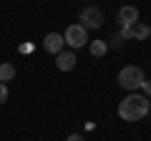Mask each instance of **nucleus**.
I'll list each match as a JSON object with an SVG mask.
<instances>
[{
	"instance_id": "nucleus-1",
	"label": "nucleus",
	"mask_w": 151,
	"mask_h": 141,
	"mask_svg": "<svg viewBox=\"0 0 151 141\" xmlns=\"http://www.w3.org/2000/svg\"><path fill=\"white\" fill-rule=\"evenodd\" d=\"M151 111V98L141 96V93H131L119 103V116L124 121H141L144 116H149Z\"/></svg>"
},
{
	"instance_id": "nucleus-2",
	"label": "nucleus",
	"mask_w": 151,
	"mask_h": 141,
	"mask_svg": "<svg viewBox=\"0 0 151 141\" xmlns=\"http://www.w3.org/2000/svg\"><path fill=\"white\" fill-rule=\"evenodd\" d=\"M144 83H146V78H144V70H141L139 65H126V68L119 70V86L126 88V91L136 93Z\"/></svg>"
},
{
	"instance_id": "nucleus-3",
	"label": "nucleus",
	"mask_w": 151,
	"mask_h": 141,
	"mask_svg": "<svg viewBox=\"0 0 151 141\" xmlns=\"http://www.w3.org/2000/svg\"><path fill=\"white\" fill-rule=\"evenodd\" d=\"M63 40H65V45H70L73 50H78V48H83V45H88V33H86V28L78 23V25H68L65 28V33H63Z\"/></svg>"
},
{
	"instance_id": "nucleus-4",
	"label": "nucleus",
	"mask_w": 151,
	"mask_h": 141,
	"mask_svg": "<svg viewBox=\"0 0 151 141\" xmlns=\"http://www.w3.org/2000/svg\"><path fill=\"white\" fill-rule=\"evenodd\" d=\"M81 25L86 28H91V30H96V28H101L103 25V10L101 8H96V5H86L81 10Z\"/></svg>"
},
{
	"instance_id": "nucleus-5",
	"label": "nucleus",
	"mask_w": 151,
	"mask_h": 141,
	"mask_svg": "<svg viewBox=\"0 0 151 141\" xmlns=\"http://www.w3.org/2000/svg\"><path fill=\"white\" fill-rule=\"evenodd\" d=\"M136 23H139V10H136V5H124L119 10V25L121 28H134Z\"/></svg>"
},
{
	"instance_id": "nucleus-6",
	"label": "nucleus",
	"mask_w": 151,
	"mask_h": 141,
	"mask_svg": "<svg viewBox=\"0 0 151 141\" xmlns=\"http://www.w3.org/2000/svg\"><path fill=\"white\" fill-rule=\"evenodd\" d=\"M63 45H65V40H63L60 33H48L43 38V48L48 50V53H53V55H58L60 50H63Z\"/></svg>"
},
{
	"instance_id": "nucleus-7",
	"label": "nucleus",
	"mask_w": 151,
	"mask_h": 141,
	"mask_svg": "<svg viewBox=\"0 0 151 141\" xmlns=\"http://www.w3.org/2000/svg\"><path fill=\"white\" fill-rule=\"evenodd\" d=\"M55 68L58 70H73L76 68V53L73 50H60L55 55Z\"/></svg>"
},
{
	"instance_id": "nucleus-8",
	"label": "nucleus",
	"mask_w": 151,
	"mask_h": 141,
	"mask_svg": "<svg viewBox=\"0 0 151 141\" xmlns=\"http://www.w3.org/2000/svg\"><path fill=\"white\" fill-rule=\"evenodd\" d=\"M131 30H134V40H146L151 35V25H146V23H136Z\"/></svg>"
},
{
	"instance_id": "nucleus-9",
	"label": "nucleus",
	"mask_w": 151,
	"mask_h": 141,
	"mask_svg": "<svg viewBox=\"0 0 151 141\" xmlns=\"http://www.w3.org/2000/svg\"><path fill=\"white\" fill-rule=\"evenodd\" d=\"M15 78V65L13 63H0V83H8Z\"/></svg>"
},
{
	"instance_id": "nucleus-10",
	"label": "nucleus",
	"mask_w": 151,
	"mask_h": 141,
	"mask_svg": "<svg viewBox=\"0 0 151 141\" xmlns=\"http://www.w3.org/2000/svg\"><path fill=\"white\" fill-rule=\"evenodd\" d=\"M88 48H91V55H96V58H101V55H106L108 45L103 43V40H91V43H88Z\"/></svg>"
},
{
	"instance_id": "nucleus-11",
	"label": "nucleus",
	"mask_w": 151,
	"mask_h": 141,
	"mask_svg": "<svg viewBox=\"0 0 151 141\" xmlns=\"http://www.w3.org/2000/svg\"><path fill=\"white\" fill-rule=\"evenodd\" d=\"M5 101H8V86H5V83H0V106H3Z\"/></svg>"
},
{
	"instance_id": "nucleus-12",
	"label": "nucleus",
	"mask_w": 151,
	"mask_h": 141,
	"mask_svg": "<svg viewBox=\"0 0 151 141\" xmlns=\"http://www.w3.org/2000/svg\"><path fill=\"white\" fill-rule=\"evenodd\" d=\"M121 38H126V40H134V30H131V28H121Z\"/></svg>"
},
{
	"instance_id": "nucleus-13",
	"label": "nucleus",
	"mask_w": 151,
	"mask_h": 141,
	"mask_svg": "<svg viewBox=\"0 0 151 141\" xmlns=\"http://www.w3.org/2000/svg\"><path fill=\"white\" fill-rule=\"evenodd\" d=\"M65 141H86V139H83V136H78V134H70Z\"/></svg>"
},
{
	"instance_id": "nucleus-14",
	"label": "nucleus",
	"mask_w": 151,
	"mask_h": 141,
	"mask_svg": "<svg viewBox=\"0 0 151 141\" xmlns=\"http://www.w3.org/2000/svg\"><path fill=\"white\" fill-rule=\"evenodd\" d=\"M141 88H144V91H146V96L151 98V81H146V83H144V86H141Z\"/></svg>"
}]
</instances>
